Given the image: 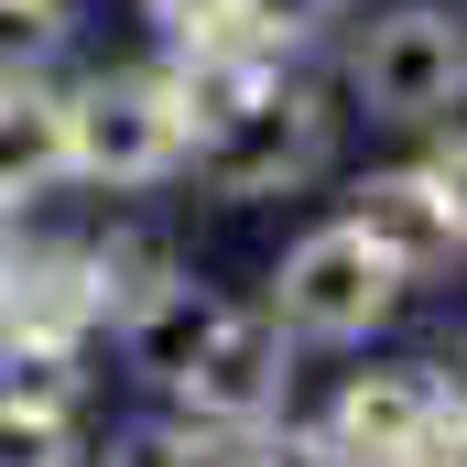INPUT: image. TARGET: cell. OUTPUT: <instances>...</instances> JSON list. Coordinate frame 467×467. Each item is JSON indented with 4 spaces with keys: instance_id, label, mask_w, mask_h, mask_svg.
I'll return each instance as SVG.
<instances>
[{
    "instance_id": "15",
    "label": "cell",
    "mask_w": 467,
    "mask_h": 467,
    "mask_svg": "<svg viewBox=\"0 0 467 467\" xmlns=\"http://www.w3.org/2000/svg\"><path fill=\"white\" fill-rule=\"evenodd\" d=\"M109 467H207V424H130Z\"/></svg>"
},
{
    "instance_id": "14",
    "label": "cell",
    "mask_w": 467,
    "mask_h": 467,
    "mask_svg": "<svg viewBox=\"0 0 467 467\" xmlns=\"http://www.w3.org/2000/svg\"><path fill=\"white\" fill-rule=\"evenodd\" d=\"M327 22H337V0H239V33L272 44V55H294V44L327 33Z\"/></svg>"
},
{
    "instance_id": "19",
    "label": "cell",
    "mask_w": 467,
    "mask_h": 467,
    "mask_svg": "<svg viewBox=\"0 0 467 467\" xmlns=\"http://www.w3.org/2000/svg\"><path fill=\"white\" fill-rule=\"evenodd\" d=\"M435 402H446V424L467 435V337H457V358H435Z\"/></svg>"
},
{
    "instance_id": "6",
    "label": "cell",
    "mask_w": 467,
    "mask_h": 467,
    "mask_svg": "<svg viewBox=\"0 0 467 467\" xmlns=\"http://www.w3.org/2000/svg\"><path fill=\"white\" fill-rule=\"evenodd\" d=\"M348 229L402 272V283H424V272H446L467 250V229H457V207L435 196V174L424 163H402V174H369L358 185V207H348Z\"/></svg>"
},
{
    "instance_id": "1",
    "label": "cell",
    "mask_w": 467,
    "mask_h": 467,
    "mask_svg": "<svg viewBox=\"0 0 467 467\" xmlns=\"http://www.w3.org/2000/svg\"><path fill=\"white\" fill-rule=\"evenodd\" d=\"M185 141H196V119H185V88H174V66H130V77H88V88H66V152H77V174L88 185H163L174 163H185Z\"/></svg>"
},
{
    "instance_id": "10",
    "label": "cell",
    "mask_w": 467,
    "mask_h": 467,
    "mask_svg": "<svg viewBox=\"0 0 467 467\" xmlns=\"http://www.w3.org/2000/svg\"><path fill=\"white\" fill-rule=\"evenodd\" d=\"M109 316L99 294V261L88 250H44V261H11V316L0 337H44V348H88V327Z\"/></svg>"
},
{
    "instance_id": "11",
    "label": "cell",
    "mask_w": 467,
    "mask_h": 467,
    "mask_svg": "<svg viewBox=\"0 0 467 467\" xmlns=\"http://www.w3.org/2000/svg\"><path fill=\"white\" fill-rule=\"evenodd\" d=\"M77 348H44V337H0V402H44V413H77Z\"/></svg>"
},
{
    "instance_id": "5",
    "label": "cell",
    "mask_w": 467,
    "mask_h": 467,
    "mask_svg": "<svg viewBox=\"0 0 467 467\" xmlns=\"http://www.w3.org/2000/svg\"><path fill=\"white\" fill-rule=\"evenodd\" d=\"M283 391H294V337H283L272 316H229L207 348L174 369V402H185V424H207V435L283 424Z\"/></svg>"
},
{
    "instance_id": "7",
    "label": "cell",
    "mask_w": 467,
    "mask_h": 467,
    "mask_svg": "<svg viewBox=\"0 0 467 467\" xmlns=\"http://www.w3.org/2000/svg\"><path fill=\"white\" fill-rule=\"evenodd\" d=\"M435 424H446L435 369H358L348 391H337V413H327V435H337L348 467H391L402 446H424Z\"/></svg>"
},
{
    "instance_id": "4",
    "label": "cell",
    "mask_w": 467,
    "mask_h": 467,
    "mask_svg": "<svg viewBox=\"0 0 467 467\" xmlns=\"http://www.w3.org/2000/svg\"><path fill=\"white\" fill-rule=\"evenodd\" d=\"M348 88H358V109L369 119H446L467 99V22L457 11H380L369 22V44H358V66H348Z\"/></svg>"
},
{
    "instance_id": "20",
    "label": "cell",
    "mask_w": 467,
    "mask_h": 467,
    "mask_svg": "<svg viewBox=\"0 0 467 467\" xmlns=\"http://www.w3.org/2000/svg\"><path fill=\"white\" fill-rule=\"evenodd\" d=\"M11 261H22V250H0V316H11Z\"/></svg>"
},
{
    "instance_id": "13",
    "label": "cell",
    "mask_w": 467,
    "mask_h": 467,
    "mask_svg": "<svg viewBox=\"0 0 467 467\" xmlns=\"http://www.w3.org/2000/svg\"><path fill=\"white\" fill-rule=\"evenodd\" d=\"M0 467H77V413L0 402Z\"/></svg>"
},
{
    "instance_id": "9",
    "label": "cell",
    "mask_w": 467,
    "mask_h": 467,
    "mask_svg": "<svg viewBox=\"0 0 467 467\" xmlns=\"http://www.w3.org/2000/svg\"><path fill=\"white\" fill-rule=\"evenodd\" d=\"M218 327H229V305H218L196 272H163V283H141V294L119 305V358H130L141 380H163V391H174V369L207 348Z\"/></svg>"
},
{
    "instance_id": "12",
    "label": "cell",
    "mask_w": 467,
    "mask_h": 467,
    "mask_svg": "<svg viewBox=\"0 0 467 467\" xmlns=\"http://www.w3.org/2000/svg\"><path fill=\"white\" fill-rule=\"evenodd\" d=\"M77 11L66 0H0V77H55Z\"/></svg>"
},
{
    "instance_id": "17",
    "label": "cell",
    "mask_w": 467,
    "mask_h": 467,
    "mask_svg": "<svg viewBox=\"0 0 467 467\" xmlns=\"http://www.w3.org/2000/svg\"><path fill=\"white\" fill-rule=\"evenodd\" d=\"M424 174H435V196L457 207V229H467V130H446V141H435V163H424Z\"/></svg>"
},
{
    "instance_id": "18",
    "label": "cell",
    "mask_w": 467,
    "mask_h": 467,
    "mask_svg": "<svg viewBox=\"0 0 467 467\" xmlns=\"http://www.w3.org/2000/svg\"><path fill=\"white\" fill-rule=\"evenodd\" d=\"M391 467H467V435H457V424H435L424 446H402V457H391Z\"/></svg>"
},
{
    "instance_id": "16",
    "label": "cell",
    "mask_w": 467,
    "mask_h": 467,
    "mask_svg": "<svg viewBox=\"0 0 467 467\" xmlns=\"http://www.w3.org/2000/svg\"><path fill=\"white\" fill-rule=\"evenodd\" d=\"M152 22H163V44L185 55V44H218V33H239V0H141Z\"/></svg>"
},
{
    "instance_id": "3",
    "label": "cell",
    "mask_w": 467,
    "mask_h": 467,
    "mask_svg": "<svg viewBox=\"0 0 467 467\" xmlns=\"http://www.w3.org/2000/svg\"><path fill=\"white\" fill-rule=\"evenodd\" d=\"M391 294H402V272L337 218V229H305L283 250V272H272V327H283V337H316V348H348V337H369V327L391 316Z\"/></svg>"
},
{
    "instance_id": "2",
    "label": "cell",
    "mask_w": 467,
    "mask_h": 467,
    "mask_svg": "<svg viewBox=\"0 0 467 467\" xmlns=\"http://www.w3.org/2000/svg\"><path fill=\"white\" fill-rule=\"evenodd\" d=\"M327 152H337V109L305 99V88H283V77H272L250 109L207 119V130L185 141V163H196L207 196H294L305 174H327Z\"/></svg>"
},
{
    "instance_id": "8",
    "label": "cell",
    "mask_w": 467,
    "mask_h": 467,
    "mask_svg": "<svg viewBox=\"0 0 467 467\" xmlns=\"http://www.w3.org/2000/svg\"><path fill=\"white\" fill-rule=\"evenodd\" d=\"M66 174H77V152H66V88L0 77V218L44 207Z\"/></svg>"
}]
</instances>
